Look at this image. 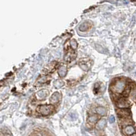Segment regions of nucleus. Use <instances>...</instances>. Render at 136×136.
Instances as JSON below:
<instances>
[{
	"label": "nucleus",
	"instance_id": "obj_1",
	"mask_svg": "<svg viewBox=\"0 0 136 136\" xmlns=\"http://www.w3.org/2000/svg\"><path fill=\"white\" fill-rule=\"evenodd\" d=\"M38 112L44 116L48 115L53 112L54 110V106L53 105H44L38 106L37 109Z\"/></svg>",
	"mask_w": 136,
	"mask_h": 136
},
{
	"label": "nucleus",
	"instance_id": "obj_2",
	"mask_svg": "<svg viewBox=\"0 0 136 136\" xmlns=\"http://www.w3.org/2000/svg\"><path fill=\"white\" fill-rule=\"evenodd\" d=\"M125 89V82L124 81L120 80L117 81L114 85V90L117 92H122Z\"/></svg>",
	"mask_w": 136,
	"mask_h": 136
},
{
	"label": "nucleus",
	"instance_id": "obj_3",
	"mask_svg": "<svg viewBox=\"0 0 136 136\" xmlns=\"http://www.w3.org/2000/svg\"><path fill=\"white\" fill-rule=\"evenodd\" d=\"M48 95V91L46 89H44V90H41L39 91H38L35 95H36V97L39 100H42V99H44Z\"/></svg>",
	"mask_w": 136,
	"mask_h": 136
},
{
	"label": "nucleus",
	"instance_id": "obj_4",
	"mask_svg": "<svg viewBox=\"0 0 136 136\" xmlns=\"http://www.w3.org/2000/svg\"><path fill=\"white\" fill-rule=\"evenodd\" d=\"M129 105H130V104L129 103V101L125 98L120 99L118 102V106L120 108H127L129 107Z\"/></svg>",
	"mask_w": 136,
	"mask_h": 136
},
{
	"label": "nucleus",
	"instance_id": "obj_5",
	"mask_svg": "<svg viewBox=\"0 0 136 136\" xmlns=\"http://www.w3.org/2000/svg\"><path fill=\"white\" fill-rule=\"evenodd\" d=\"M124 131H125V133L127 135L130 136V135L133 134V133L136 132V130H135V129L133 128V127H132L131 125H128V126H127L125 128Z\"/></svg>",
	"mask_w": 136,
	"mask_h": 136
},
{
	"label": "nucleus",
	"instance_id": "obj_6",
	"mask_svg": "<svg viewBox=\"0 0 136 136\" xmlns=\"http://www.w3.org/2000/svg\"><path fill=\"white\" fill-rule=\"evenodd\" d=\"M60 97H61V95L59 92H55L52 95V97L50 98V102H53V103L58 102L60 99Z\"/></svg>",
	"mask_w": 136,
	"mask_h": 136
},
{
	"label": "nucleus",
	"instance_id": "obj_7",
	"mask_svg": "<svg viewBox=\"0 0 136 136\" xmlns=\"http://www.w3.org/2000/svg\"><path fill=\"white\" fill-rule=\"evenodd\" d=\"M120 116H122L123 117H125V116H129L131 114V112L127 108H123V109H120L119 111Z\"/></svg>",
	"mask_w": 136,
	"mask_h": 136
},
{
	"label": "nucleus",
	"instance_id": "obj_8",
	"mask_svg": "<svg viewBox=\"0 0 136 136\" xmlns=\"http://www.w3.org/2000/svg\"><path fill=\"white\" fill-rule=\"evenodd\" d=\"M58 73H59V76L61 77L65 76L66 75V74H67V68H66V67L63 66V65L59 67V69Z\"/></svg>",
	"mask_w": 136,
	"mask_h": 136
},
{
	"label": "nucleus",
	"instance_id": "obj_9",
	"mask_svg": "<svg viewBox=\"0 0 136 136\" xmlns=\"http://www.w3.org/2000/svg\"><path fill=\"white\" fill-rule=\"evenodd\" d=\"M106 125V120L105 119L100 120L97 124V127L99 129H103Z\"/></svg>",
	"mask_w": 136,
	"mask_h": 136
},
{
	"label": "nucleus",
	"instance_id": "obj_10",
	"mask_svg": "<svg viewBox=\"0 0 136 136\" xmlns=\"http://www.w3.org/2000/svg\"><path fill=\"white\" fill-rule=\"evenodd\" d=\"M96 112H97V114H100V115H105L107 113V110L106 109L102 108V107H99L96 109Z\"/></svg>",
	"mask_w": 136,
	"mask_h": 136
},
{
	"label": "nucleus",
	"instance_id": "obj_11",
	"mask_svg": "<svg viewBox=\"0 0 136 136\" xmlns=\"http://www.w3.org/2000/svg\"><path fill=\"white\" fill-rule=\"evenodd\" d=\"M63 84H64V82L62 81V80H56L54 83V87H56V88H57L63 87Z\"/></svg>",
	"mask_w": 136,
	"mask_h": 136
},
{
	"label": "nucleus",
	"instance_id": "obj_12",
	"mask_svg": "<svg viewBox=\"0 0 136 136\" xmlns=\"http://www.w3.org/2000/svg\"><path fill=\"white\" fill-rule=\"evenodd\" d=\"M87 29H88V24H87V22H84V23H82L81 25L80 26V31H86Z\"/></svg>",
	"mask_w": 136,
	"mask_h": 136
},
{
	"label": "nucleus",
	"instance_id": "obj_13",
	"mask_svg": "<svg viewBox=\"0 0 136 136\" xmlns=\"http://www.w3.org/2000/svg\"><path fill=\"white\" fill-rule=\"evenodd\" d=\"M88 120H89V121H90L91 123H95V122H96L97 120V116L96 115H92V116L89 117Z\"/></svg>",
	"mask_w": 136,
	"mask_h": 136
},
{
	"label": "nucleus",
	"instance_id": "obj_14",
	"mask_svg": "<svg viewBox=\"0 0 136 136\" xmlns=\"http://www.w3.org/2000/svg\"><path fill=\"white\" fill-rule=\"evenodd\" d=\"M70 45L71 47L73 49H76L77 48V42L75 39H73L70 42Z\"/></svg>",
	"mask_w": 136,
	"mask_h": 136
},
{
	"label": "nucleus",
	"instance_id": "obj_15",
	"mask_svg": "<svg viewBox=\"0 0 136 136\" xmlns=\"http://www.w3.org/2000/svg\"><path fill=\"white\" fill-rule=\"evenodd\" d=\"M109 121H110V123H114V121H115V118H114V116H111L110 117Z\"/></svg>",
	"mask_w": 136,
	"mask_h": 136
},
{
	"label": "nucleus",
	"instance_id": "obj_16",
	"mask_svg": "<svg viewBox=\"0 0 136 136\" xmlns=\"http://www.w3.org/2000/svg\"><path fill=\"white\" fill-rule=\"evenodd\" d=\"M133 96L134 97H136V89H135V90L133 91Z\"/></svg>",
	"mask_w": 136,
	"mask_h": 136
},
{
	"label": "nucleus",
	"instance_id": "obj_17",
	"mask_svg": "<svg viewBox=\"0 0 136 136\" xmlns=\"http://www.w3.org/2000/svg\"><path fill=\"white\" fill-rule=\"evenodd\" d=\"M7 136H10V135H7Z\"/></svg>",
	"mask_w": 136,
	"mask_h": 136
}]
</instances>
